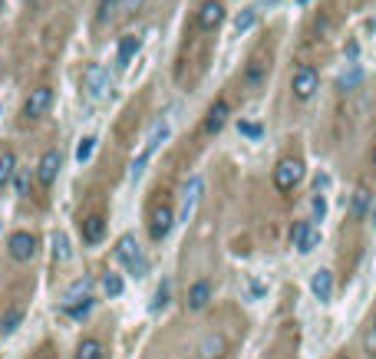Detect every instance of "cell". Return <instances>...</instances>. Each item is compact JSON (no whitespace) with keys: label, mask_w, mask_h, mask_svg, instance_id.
Instances as JSON below:
<instances>
[{"label":"cell","mask_w":376,"mask_h":359,"mask_svg":"<svg viewBox=\"0 0 376 359\" xmlns=\"http://www.w3.org/2000/svg\"><path fill=\"white\" fill-rule=\"evenodd\" d=\"M178 221V211L175 205L169 198H155L149 205V214H146V228H149V241H165V237L172 234V228Z\"/></svg>","instance_id":"cell-1"},{"label":"cell","mask_w":376,"mask_h":359,"mask_svg":"<svg viewBox=\"0 0 376 359\" xmlns=\"http://www.w3.org/2000/svg\"><path fill=\"white\" fill-rule=\"evenodd\" d=\"M116 260L123 264L125 271L132 273V277H146L149 273V257H146V250H142V244H139L132 234H123L119 241H116L113 248Z\"/></svg>","instance_id":"cell-2"},{"label":"cell","mask_w":376,"mask_h":359,"mask_svg":"<svg viewBox=\"0 0 376 359\" xmlns=\"http://www.w3.org/2000/svg\"><path fill=\"white\" fill-rule=\"evenodd\" d=\"M271 178H274V188L281 191V195L294 191V188L304 182V159L301 155H284V159H277Z\"/></svg>","instance_id":"cell-3"},{"label":"cell","mask_w":376,"mask_h":359,"mask_svg":"<svg viewBox=\"0 0 376 359\" xmlns=\"http://www.w3.org/2000/svg\"><path fill=\"white\" fill-rule=\"evenodd\" d=\"M317 89H320V73H317V66H311V63L294 66V73H290V96L297 102H311L313 96H317Z\"/></svg>","instance_id":"cell-4"},{"label":"cell","mask_w":376,"mask_h":359,"mask_svg":"<svg viewBox=\"0 0 376 359\" xmlns=\"http://www.w3.org/2000/svg\"><path fill=\"white\" fill-rule=\"evenodd\" d=\"M165 138H169V122L165 119H155L149 129V136H146V145H142V152H139V159L132 161V182H136L139 175L146 172V165H149V159L155 155V149L162 145Z\"/></svg>","instance_id":"cell-5"},{"label":"cell","mask_w":376,"mask_h":359,"mask_svg":"<svg viewBox=\"0 0 376 359\" xmlns=\"http://www.w3.org/2000/svg\"><path fill=\"white\" fill-rule=\"evenodd\" d=\"M50 109H53V89L50 86H37V89H30V96L24 99L20 115H24V122H37V119H43Z\"/></svg>","instance_id":"cell-6"},{"label":"cell","mask_w":376,"mask_h":359,"mask_svg":"<svg viewBox=\"0 0 376 359\" xmlns=\"http://www.w3.org/2000/svg\"><path fill=\"white\" fill-rule=\"evenodd\" d=\"M60 168H63V152H60V145H53V149H47L40 155L37 168H33V178L40 182V188H53V182L60 178Z\"/></svg>","instance_id":"cell-7"},{"label":"cell","mask_w":376,"mask_h":359,"mask_svg":"<svg viewBox=\"0 0 376 359\" xmlns=\"http://www.w3.org/2000/svg\"><path fill=\"white\" fill-rule=\"evenodd\" d=\"M317 244H320V231L313 228V218L294 221V228H290V248L297 250V254H311V250H317Z\"/></svg>","instance_id":"cell-8"},{"label":"cell","mask_w":376,"mask_h":359,"mask_svg":"<svg viewBox=\"0 0 376 359\" xmlns=\"http://www.w3.org/2000/svg\"><path fill=\"white\" fill-rule=\"evenodd\" d=\"M37 248H40V237L33 234V231H13V234L7 237V254H10V260H17V264L33 260Z\"/></svg>","instance_id":"cell-9"},{"label":"cell","mask_w":376,"mask_h":359,"mask_svg":"<svg viewBox=\"0 0 376 359\" xmlns=\"http://www.w3.org/2000/svg\"><path fill=\"white\" fill-rule=\"evenodd\" d=\"M83 89L93 99H102L109 93V70L102 63H89L86 70H83Z\"/></svg>","instance_id":"cell-10"},{"label":"cell","mask_w":376,"mask_h":359,"mask_svg":"<svg viewBox=\"0 0 376 359\" xmlns=\"http://www.w3.org/2000/svg\"><path fill=\"white\" fill-rule=\"evenodd\" d=\"M228 115H231V106H228V99H214L212 106H208V112H205V122H201V136H218L221 129H225Z\"/></svg>","instance_id":"cell-11"},{"label":"cell","mask_w":376,"mask_h":359,"mask_svg":"<svg viewBox=\"0 0 376 359\" xmlns=\"http://www.w3.org/2000/svg\"><path fill=\"white\" fill-rule=\"evenodd\" d=\"M195 24H198V30H205V33L218 30V26L225 24V7H221V0H205V3L198 7Z\"/></svg>","instance_id":"cell-12"},{"label":"cell","mask_w":376,"mask_h":359,"mask_svg":"<svg viewBox=\"0 0 376 359\" xmlns=\"http://www.w3.org/2000/svg\"><path fill=\"white\" fill-rule=\"evenodd\" d=\"M195 356L198 359H225L228 356V340L225 333H205L195 346Z\"/></svg>","instance_id":"cell-13"},{"label":"cell","mask_w":376,"mask_h":359,"mask_svg":"<svg viewBox=\"0 0 376 359\" xmlns=\"http://www.w3.org/2000/svg\"><path fill=\"white\" fill-rule=\"evenodd\" d=\"M79 234H83V244H100L102 234H106V214L102 211H93V214H86L83 221H79Z\"/></svg>","instance_id":"cell-14"},{"label":"cell","mask_w":376,"mask_h":359,"mask_svg":"<svg viewBox=\"0 0 376 359\" xmlns=\"http://www.w3.org/2000/svg\"><path fill=\"white\" fill-rule=\"evenodd\" d=\"M212 297H214V287H212V280H195V284L188 287V297H185V303H188V310L191 313H198V310H205L208 303H212Z\"/></svg>","instance_id":"cell-15"},{"label":"cell","mask_w":376,"mask_h":359,"mask_svg":"<svg viewBox=\"0 0 376 359\" xmlns=\"http://www.w3.org/2000/svg\"><path fill=\"white\" fill-rule=\"evenodd\" d=\"M198 198H201V178H198V175H191V178H188V185H185V191H182L178 221H188V218L195 214V205H198Z\"/></svg>","instance_id":"cell-16"},{"label":"cell","mask_w":376,"mask_h":359,"mask_svg":"<svg viewBox=\"0 0 376 359\" xmlns=\"http://www.w3.org/2000/svg\"><path fill=\"white\" fill-rule=\"evenodd\" d=\"M73 359H106V343H102L100 336H83L76 343Z\"/></svg>","instance_id":"cell-17"},{"label":"cell","mask_w":376,"mask_h":359,"mask_svg":"<svg viewBox=\"0 0 376 359\" xmlns=\"http://www.w3.org/2000/svg\"><path fill=\"white\" fill-rule=\"evenodd\" d=\"M267 66H271L267 60H261V56H251L248 70H244V86H248V89H261L264 79H267Z\"/></svg>","instance_id":"cell-18"},{"label":"cell","mask_w":376,"mask_h":359,"mask_svg":"<svg viewBox=\"0 0 376 359\" xmlns=\"http://www.w3.org/2000/svg\"><path fill=\"white\" fill-rule=\"evenodd\" d=\"M311 290H313V297L320 300V303H330V300H334V273L317 271L313 273V280H311Z\"/></svg>","instance_id":"cell-19"},{"label":"cell","mask_w":376,"mask_h":359,"mask_svg":"<svg viewBox=\"0 0 376 359\" xmlns=\"http://www.w3.org/2000/svg\"><path fill=\"white\" fill-rule=\"evenodd\" d=\"M17 152L13 149H0V191L13 182V175H17Z\"/></svg>","instance_id":"cell-20"},{"label":"cell","mask_w":376,"mask_h":359,"mask_svg":"<svg viewBox=\"0 0 376 359\" xmlns=\"http://www.w3.org/2000/svg\"><path fill=\"white\" fill-rule=\"evenodd\" d=\"M136 53H139V37H136V33H125V37L119 40V53H116V66H119V70H125V66H129V60H132Z\"/></svg>","instance_id":"cell-21"},{"label":"cell","mask_w":376,"mask_h":359,"mask_svg":"<svg viewBox=\"0 0 376 359\" xmlns=\"http://www.w3.org/2000/svg\"><path fill=\"white\" fill-rule=\"evenodd\" d=\"M24 323V307H7L0 313V336L17 333V326Z\"/></svg>","instance_id":"cell-22"},{"label":"cell","mask_w":376,"mask_h":359,"mask_svg":"<svg viewBox=\"0 0 376 359\" xmlns=\"http://www.w3.org/2000/svg\"><path fill=\"white\" fill-rule=\"evenodd\" d=\"M370 205H373V195L360 185L357 191H353V218H363L366 211H370Z\"/></svg>","instance_id":"cell-23"},{"label":"cell","mask_w":376,"mask_h":359,"mask_svg":"<svg viewBox=\"0 0 376 359\" xmlns=\"http://www.w3.org/2000/svg\"><path fill=\"white\" fill-rule=\"evenodd\" d=\"M254 24H258V7H244V10L235 17V30H238V33H248Z\"/></svg>","instance_id":"cell-24"},{"label":"cell","mask_w":376,"mask_h":359,"mask_svg":"<svg viewBox=\"0 0 376 359\" xmlns=\"http://www.w3.org/2000/svg\"><path fill=\"white\" fill-rule=\"evenodd\" d=\"M93 152H96V136L79 138V145H76V161H79V165H86V161L93 159Z\"/></svg>","instance_id":"cell-25"},{"label":"cell","mask_w":376,"mask_h":359,"mask_svg":"<svg viewBox=\"0 0 376 359\" xmlns=\"http://www.w3.org/2000/svg\"><path fill=\"white\" fill-rule=\"evenodd\" d=\"M123 277H119V273L116 271H109L106 273V277H102V290H106V297H119V294H123Z\"/></svg>","instance_id":"cell-26"},{"label":"cell","mask_w":376,"mask_h":359,"mask_svg":"<svg viewBox=\"0 0 376 359\" xmlns=\"http://www.w3.org/2000/svg\"><path fill=\"white\" fill-rule=\"evenodd\" d=\"M30 178H33L30 168H17V175H13V182H10V185L17 188V195H26V191H30Z\"/></svg>","instance_id":"cell-27"},{"label":"cell","mask_w":376,"mask_h":359,"mask_svg":"<svg viewBox=\"0 0 376 359\" xmlns=\"http://www.w3.org/2000/svg\"><path fill=\"white\" fill-rule=\"evenodd\" d=\"M311 211H313V221H324V214H327V198L320 195V188H317V195H313V201H311Z\"/></svg>","instance_id":"cell-28"},{"label":"cell","mask_w":376,"mask_h":359,"mask_svg":"<svg viewBox=\"0 0 376 359\" xmlns=\"http://www.w3.org/2000/svg\"><path fill=\"white\" fill-rule=\"evenodd\" d=\"M53 260H70V241H66V234H56V248H53Z\"/></svg>","instance_id":"cell-29"},{"label":"cell","mask_w":376,"mask_h":359,"mask_svg":"<svg viewBox=\"0 0 376 359\" xmlns=\"http://www.w3.org/2000/svg\"><path fill=\"white\" fill-rule=\"evenodd\" d=\"M357 83H360V66L353 63V66H350V73H343V76H340V86H343V89H353Z\"/></svg>","instance_id":"cell-30"},{"label":"cell","mask_w":376,"mask_h":359,"mask_svg":"<svg viewBox=\"0 0 376 359\" xmlns=\"http://www.w3.org/2000/svg\"><path fill=\"white\" fill-rule=\"evenodd\" d=\"M116 10H119V0H102V3H100V17H96V20H100V24H106V20H109Z\"/></svg>","instance_id":"cell-31"},{"label":"cell","mask_w":376,"mask_h":359,"mask_svg":"<svg viewBox=\"0 0 376 359\" xmlns=\"http://www.w3.org/2000/svg\"><path fill=\"white\" fill-rule=\"evenodd\" d=\"M238 132H241V136H248V138H261L264 129H261L258 122H244V119H241V122H238Z\"/></svg>","instance_id":"cell-32"},{"label":"cell","mask_w":376,"mask_h":359,"mask_svg":"<svg viewBox=\"0 0 376 359\" xmlns=\"http://www.w3.org/2000/svg\"><path fill=\"white\" fill-rule=\"evenodd\" d=\"M165 303H169V284H162L159 290H155V303H152V310H162Z\"/></svg>","instance_id":"cell-33"},{"label":"cell","mask_w":376,"mask_h":359,"mask_svg":"<svg viewBox=\"0 0 376 359\" xmlns=\"http://www.w3.org/2000/svg\"><path fill=\"white\" fill-rule=\"evenodd\" d=\"M139 3H142V0H119V10L132 13V10H139Z\"/></svg>","instance_id":"cell-34"},{"label":"cell","mask_w":376,"mask_h":359,"mask_svg":"<svg viewBox=\"0 0 376 359\" xmlns=\"http://www.w3.org/2000/svg\"><path fill=\"white\" fill-rule=\"evenodd\" d=\"M366 346L376 349V317H373V326H370V336H366Z\"/></svg>","instance_id":"cell-35"},{"label":"cell","mask_w":376,"mask_h":359,"mask_svg":"<svg viewBox=\"0 0 376 359\" xmlns=\"http://www.w3.org/2000/svg\"><path fill=\"white\" fill-rule=\"evenodd\" d=\"M277 3H281V0H261V7H264V10H267V7H277Z\"/></svg>","instance_id":"cell-36"},{"label":"cell","mask_w":376,"mask_h":359,"mask_svg":"<svg viewBox=\"0 0 376 359\" xmlns=\"http://www.w3.org/2000/svg\"><path fill=\"white\" fill-rule=\"evenodd\" d=\"M370 221H373V228H376V201L370 205Z\"/></svg>","instance_id":"cell-37"},{"label":"cell","mask_w":376,"mask_h":359,"mask_svg":"<svg viewBox=\"0 0 376 359\" xmlns=\"http://www.w3.org/2000/svg\"><path fill=\"white\" fill-rule=\"evenodd\" d=\"M40 359H60V356H56V353H43V356H40Z\"/></svg>","instance_id":"cell-38"},{"label":"cell","mask_w":376,"mask_h":359,"mask_svg":"<svg viewBox=\"0 0 376 359\" xmlns=\"http://www.w3.org/2000/svg\"><path fill=\"white\" fill-rule=\"evenodd\" d=\"M370 30H373V33H376V20H370Z\"/></svg>","instance_id":"cell-39"},{"label":"cell","mask_w":376,"mask_h":359,"mask_svg":"<svg viewBox=\"0 0 376 359\" xmlns=\"http://www.w3.org/2000/svg\"><path fill=\"white\" fill-rule=\"evenodd\" d=\"M3 3H7V0H0V13H3Z\"/></svg>","instance_id":"cell-40"},{"label":"cell","mask_w":376,"mask_h":359,"mask_svg":"<svg viewBox=\"0 0 376 359\" xmlns=\"http://www.w3.org/2000/svg\"><path fill=\"white\" fill-rule=\"evenodd\" d=\"M373 168H376V149H373Z\"/></svg>","instance_id":"cell-41"},{"label":"cell","mask_w":376,"mask_h":359,"mask_svg":"<svg viewBox=\"0 0 376 359\" xmlns=\"http://www.w3.org/2000/svg\"><path fill=\"white\" fill-rule=\"evenodd\" d=\"M337 359H350V356H337Z\"/></svg>","instance_id":"cell-42"},{"label":"cell","mask_w":376,"mask_h":359,"mask_svg":"<svg viewBox=\"0 0 376 359\" xmlns=\"http://www.w3.org/2000/svg\"><path fill=\"white\" fill-rule=\"evenodd\" d=\"M0 73H3V66H0Z\"/></svg>","instance_id":"cell-43"}]
</instances>
